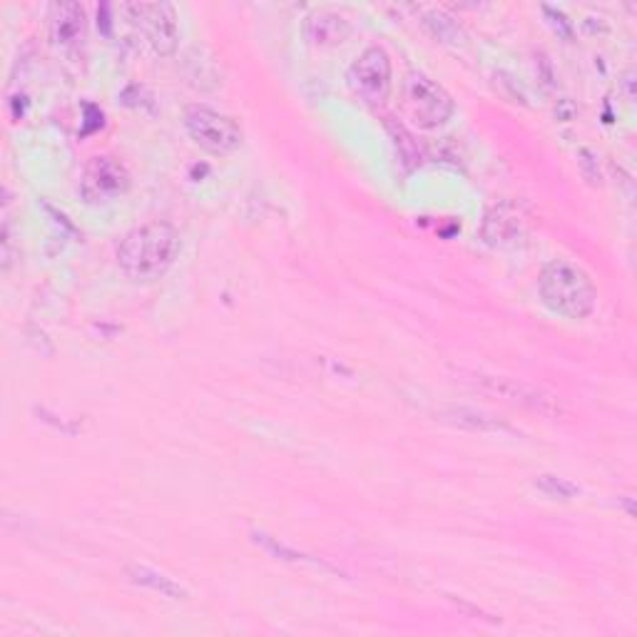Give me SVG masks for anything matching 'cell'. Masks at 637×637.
<instances>
[{
	"mask_svg": "<svg viewBox=\"0 0 637 637\" xmlns=\"http://www.w3.org/2000/svg\"><path fill=\"white\" fill-rule=\"evenodd\" d=\"M184 128L200 147L212 155H229L242 145L244 132L239 122L209 105H190L184 112Z\"/></svg>",
	"mask_w": 637,
	"mask_h": 637,
	"instance_id": "4",
	"label": "cell"
},
{
	"mask_svg": "<svg viewBox=\"0 0 637 637\" xmlns=\"http://www.w3.org/2000/svg\"><path fill=\"white\" fill-rule=\"evenodd\" d=\"M125 575H128L130 582H135V586H140V588L155 590L163 598H170V600H188L190 598V592L184 590L175 578H170V575L159 573L155 568H147V565L132 563L125 568Z\"/></svg>",
	"mask_w": 637,
	"mask_h": 637,
	"instance_id": "11",
	"label": "cell"
},
{
	"mask_svg": "<svg viewBox=\"0 0 637 637\" xmlns=\"http://www.w3.org/2000/svg\"><path fill=\"white\" fill-rule=\"evenodd\" d=\"M349 85L369 103H382L392 93V58L378 46L366 48L349 68Z\"/></svg>",
	"mask_w": 637,
	"mask_h": 637,
	"instance_id": "7",
	"label": "cell"
},
{
	"mask_svg": "<svg viewBox=\"0 0 637 637\" xmlns=\"http://www.w3.org/2000/svg\"><path fill=\"white\" fill-rule=\"evenodd\" d=\"M533 485L543 495H548V498H553V501H573L575 495L580 493L578 485L570 483L568 478H557V476H551V473L538 476L533 481Z\"/></svg>",
	"mask_w": 637,
	"mask_h": 637,
	"instance_id": "14",
	"label": "cell"
},
{
	"mask_svg": "<svg viewBox=\"0 0 637 637\" xmlns=\"http://www.w3.org/2000/svg\"><path fill=\"white\" fill-rule=\"evenodd\" d=\"M404 108L421 130H436L454 118L456 103L444 85L423 73H411L404 83Z\"/></svg>",
	"mask_w": 637,
	"mask_h": 637,
	"instance_id": "3",
	"label": "cell"
},
{
	"mask_svg": "<svg viewBox=\"0 0 637 637\" xmlns=\"http://www.w3.org/2000/svg\"><path fill=\"white\" fill-rule=\"evenodd\" d=\"M468 384L476 386L478 392L493 398H501L510 406H520V409H528L533 413L548 416V419H555V416L563 413V406L557 401V396L543 392V388L530 386L524 382H516V378L506 376H489V374H471Z\"/></svg>",
	"mask_w": 637,
	"mask_h": 637,
	"instance_id": "5",
	"label": "cell"
},
{
	"mask_svg": "<svg viewBox=\"0 0 637 637\" xmlns=\"http://www.w3.org/2000/svg\"><path fill=\"white\" fill-rule=\"evenodd\" d=\"M254 541L260 543L264 551H269L272 555H277L281 557V561H291V563H309V565H324V568H329V570H336L332 568L329 563H322V561H312V557L304 555V553H297V551H291V548H287L281 541H277V538H269V536H264V533H256L254 530Z\"/></svg>",
	"mask_w": 637,
	"mask_h": 637,
	"instance_id": "15",
	"label": "cell"
},
{
	"mask_svg": "<svg viewBox=\"0 0 637 637\" xmlns=\"http://www.w3.org/2000/svg\"><path fill=\"white\" fill-rule=\"evenodd\" d=\"M130 188V172L120 159L110 155H97L85 165L83 180H80V194L91 205L110 202L120 194H125Z\"/></svg>",
	"mask_w": 637,
	"mask_h": 637,
	"instance_id": "6",
	"label": "cell"
},
{
	"mask_svg": "<svg viewBox=\"0 0 637 637\" xmlns=\"http://www.w3.org/2000/svg\"><path fill=\"white\" fill-rule=\"evenodd\" d=\"M543 13L548 17V23H551V28L557 33V38H563V40L575 38V25L573 21H568V15H565L563 11H557V8H551V5H543Z\"/></svg>",
	"mask_w": 637,
	"mask_h": 637,
	"instance_id": "16",
	"label": "cell"
},
{
	"mask_svg": "<svg viewBox=\"0 0 637 637\" xmlns=\"http://www.w3.org/2000/svg\"><path fill=\"white\" fill-rule=\"evenodd\" d=\"M578 165L582 167V175H586V180L590 184H600V180H603V177H600V170H598V159H596V155L590 153V149H586V147L580 149Z\"/></svg>",
	"mask_w": 637,
	"mask_h": 637,
	"instance_id": "17",
	"label": "cell"
},
{
	"mask_svg": "<svg viewBox=\"0 0 637 637\" xmlns=\"http://www.w3.org/2000/svg\"><path fill=\"white\" fill-rule=\"evenodd\" d=\"M180 254V235L170 223L140 225L122 237L118 247V264L132 281H155L165 277Z\"/></svg>",
	"mask_w": 637,
	"mask_h": 637,
	"instance_id": "1",
	"label": "cell"
},
{
	"mask_svg": "<svg viewBox=\"0 0 637 637\" xmlns=\"http://www.w3.org/2000/svg\"><path fill=\"white\" fill-rule=\"evenodd\" d=\"M48 21L50 40L60 50H75L83 46L87 31V15L83 5L75 3V0H60V3L50 8Z\"/></svg>",
	"mask_w": 637,
	"mask_h": 637,
	"instance_id": "9",
	"label": "cell"
},
{
	"mask_svg": "<svg viewBox=\"0 0 637 637\" xmlns=\"http://www.w3.org/2000/svg\"><path fill=\"white\" fill-rule=\"evenodd\" d=\"M349 23L347 17L334 15V13H316L312 17H307L304 33L309 43L314 46H336L349 35Z\"/></svg>",
	"mask_w": 637,
	"mask_h": 637,
	"instance_id": "12",
	"label": "cell"
},
{
	"mask_svg": "<svg viewBox=\"0 0 637 637\" xmlns=\"http://www.w3.org/2000/svg\"><path fill=\"white\" fill-rule=\"evenodd\" d=\"M578 112H580L578 105H575L570 97H563V100L555 103V118L561 122H573L578 118Z\"/></svg>",
	"mask_w": 637,
	"mask_h": 637,
	"instance_id": "18",
	"label": "cell"
},
{
	"mask_svg": "<svg viewBox=\"0 0 637 637\" xmlns=\"http://www.w3.org/2000/svg\"><path fill=\"white\" fill-rule=\"evenodd\" d=\"M421 23L426 25V31L433 35V38L446 43V46L458 48L468 40L464 25L458 23L454 15L441 11V8H421Z\"/></svg>",
	"mask_w": 637,
	"mask_h": 637,
	"instance_id": "13",
	"label": "cell"
},
{
	"mask_svg": "<svg viewBox=\"0 0 637 637\" xmlns=\"http://www.w3.org/2000/svg\"><path fill=\"white\" fill-rule=\"evenodd\" d=\"M125 11L145 31L157 56H172L180 33H177V13L170 3H130Z\"/></svg>",
	"mask_w": 637,
	"mask_h": 637,
	"instance_id": "8",
	"label": "cell"
},
{
	"mask_svg": "<svg viewBox=\"0 0 637 637\" xmlns=\"http://www.w3.org/2000/svg\"><path fill=\"white\" fill-rule=\"evenodd\" d=\"M538 295L551 312L575 322L588 318L598 304V291L588 272L565 260L545 264L538 277Z\"/></svg>",
	"mask_w": 637,
	"mask_h": 637,
	"instance_id": "2",
	"label": "cell"
},
{
	"mask_svg": "<svg viewBox=\"0 0 637 637\" xmlns=\"http://www.w3.org/2000/svg\"><path fill=\"white\" fill-rule=\"evenodd\" d=\"M438 421L448 423V426L473 431V433H518L516 429L506 423L498 416L485 413L481 409H468V406H450V409L438 411Z\"/></svg>",
	"mask_w": 637,
	"mask_h": 637,
	"instance_id": "10",
	"label": "cell"
}]
</instances>
